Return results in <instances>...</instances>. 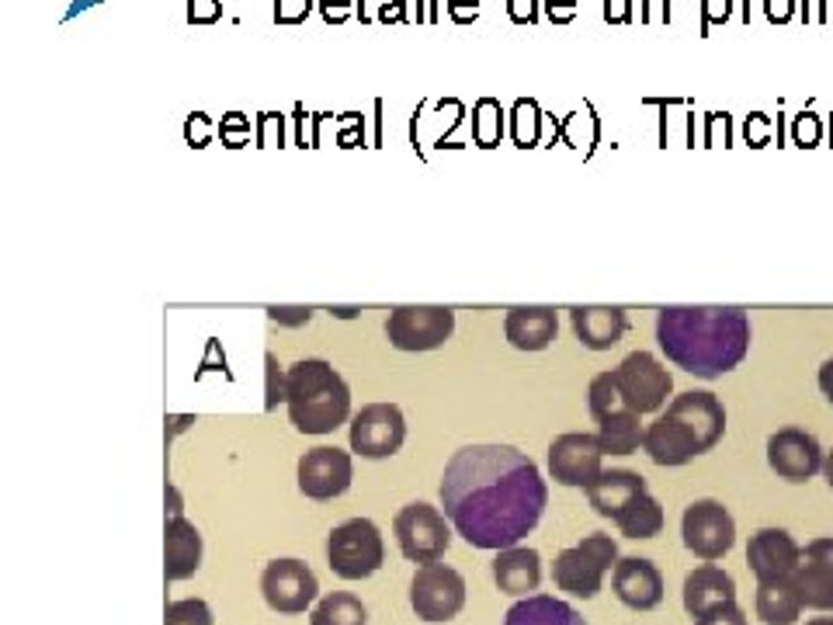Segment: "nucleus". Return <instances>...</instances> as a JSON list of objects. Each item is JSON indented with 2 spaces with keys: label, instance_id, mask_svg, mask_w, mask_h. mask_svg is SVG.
<instances>
[{
  "label": "nucleus",
  "instance_id": "7ed1b4c3",
  "mask_svg": "<svg viewBox=\"0 0 833 625\" xmlns=\"http://www.w3.org/2000/svg\"><path fill=\"white\" fill-rule=\"evenodd\" d=\"M285 407L303 435H330L351 417V389L324 358H303L285 368Z\"/></svg>",
  "mask_w": 833,
  "mask_h": 625
},
{
  "label": "nucleus",
  "instance_id": "e433bc0d",
  "mask_svg": "<svg viewBox=\"0 0 833 625\" xmlns=\"http://www.w3.org/2000/svg\"><path fill=\"white\" fill-rule=\"evenodd\" d=\"M535 129H538V111H535V105L528 101H522L518 105V139H522V143H532V139H535Z\"/></svg>",
  "mask_w": 833,
  "mask_h": 625
},
{
  "label": "nucleus",
  "instance_id": "a211bd4d",
  "mask_svg": "<svg viewBox=\"0 0 833 625\" xmlns=\"http://www.w3.org/2000/svg\"><path fill=\"white\" fill-rule=\"evenodd\" d=\"M802 559V546L785 532V528H761L751 535L746 546V563L757 581H774V577H795Z\"/></svg>",
  "mask_w": 833,
  "mask_h": 625
},
{
  "label": "nucleus",
  "instance_id": "72a5a7b5",
  "mask_svg": "<svg viewBox=\"0 0 833 625\" xmlns=\"http://www.w3.org/2000/svg\"><path fill=\"white\" fill-rule=\"evenodd\" d=\"M476 136H479V143H497L500 139V105L497 101L476 105Z\"/></svg>",
  "mask_w": 833,
  "mask_h": 625
},
{
  "label": "nucleus",
  "instance_id": "8fccbe9b",
  "mask_svg": "<svg viewBox=\"0 0 833 625\" xmlns=\"http://www.w3.org/2000/svg\"><path fill=\"white\" fill-rule=\"evenodd\" d=\"M188 136L195 139V143H202V139L209 136V126H206V116H195L191 126H188Z\"/></svg>",
  "mask_w": 833,
  "mask_h": 625
},
{
  "label": "nucleus",
  "instance_id": "cd10ccee",
  "mask_svg": "<svg viewBox=\"0 0 833 625\" xmlns=\"http://www.w3.org/2000/svg\"><path fill=\"white\" fill-rule=\"evenodd\" d=\"M504 625H587V618L553 594H532L507 608Z\"/></svg>",
  "mask_w": 833,
  "mask_h": 625
},
{
  "label": "nucleus",
  "instance_id": "f704fd0d",
  "mask_svg": "<svg viewBox=\"0 0 833 625\" xmlns=\"http://www.w3.org/2000/svg\"><path fill=\"white\" fill-rule=\"evenodd\" d=\"M695 625H746V612L736 602H726L720 608H708L695 618Z\"/></svg>",
  "mask_w": 833,
  "mask_h": 625
},
{
  "label": "nucleus",
  "instance_id": "dca6fc26",
  "mask_svg": "<svg viewBox=\"0 0 833 625\" xmlns=\"http://www.w3.org/2000/svg\"><path fill=\"white\" fill-rule=\"evenodd\" d=\"M643 452L656 466H687L695 456H705L698 435L677 414H660L643 438Z\"/></svg>",
  "mask_w": 833,
  "mask_h": 625
},
{
  "label": "nucleus",
  "instance_id": "aec40b11",
  "mask_svg": "<svg viewBox=\"0 0 833 625\" xmlns=\"http://www.w3.org/2000/svg\"><path fill=\"white\" fill-rule=\"evenodd\" d=\"M667 410L677 414L687 428L698 435L705 452H712L715 445H720V438L726 435V407H723L720 396L708 393V389H687V393L671 396Z\"/></svg>",
  "mask_w": 833,
  "mask_h": 625
},
{
  "label": "nucleus",
  "instance_id": "20e7f679",
  "mask_svg": "<svg viewBox=\"0 0 833 625\" xmlns=\"http://www.w3.org/2000/svg\"><path fill=\"white\" fill-rule=\"evenodd\" d=\"M618 563V543L605 532H591L587 538H581L577 546H569L556 556L553 563V581L559 591L573 594V598H597L601 584H605V574L615 571Z\"/></svg>",
  "mask_w": 833,
  "mask_h": 625
},
{
  "label": "nucleus",
  "instance_id": "c03bdc74",
  "mask_svg": "<svg viewBox=\"0 0 833 625\" xmlns=\"http://www.w3.org/2000/svg\"><path fill=\"white\" fill-rule=\"evenodd\" d=\"M549 18L553 21H569L573 18V0H549Z\"/></svg>",
  "mask_w": 833,
  "mask_h": 625
},
{
  "label": "nucleus",
  "instance_id": "393cba45",
  "mask_svg": "<svg viewBox=\"0 0 833 625\" xmlns=\"http://www.w3.org/2000/svg\"><path fill=\"white\" fill-rule=\"evenodd\" d=\"M202 566V532L185 515H167V581H188Z\"/></svg>",
  "mask_w": 833,
  "mask_h": 625
},
{
  "label": "nucleus",
  "instance_id": "4c0bfd02",
  "mask_svg": "<svg viewBox=\"0 0 833 625\" xmlns=\"http://www.w3.org/2000/svg\"><path fill=\"white\" fill-rule=\"evenodd\" d=\"M309 11V0H278V18L281 21H299Z\"/></svg>",
  "mask_w": 833,
  "mask_h": 625
},
{
  "label": "nucleus",
  "instance_id": "864d4df0",
  "mask_svg": "<svg viewBox=\"0 0 833 625\" xmlns=\"http://www.w3.org/2000/svg\"><path fill=\"white\" fill-rule=\"evenodd\" d=\"M664 4H667V0H649V18H660V14H664Z\"/></svg>",
  "mask_w": 833,
  "mask_h": 625
},
{
  "label": "nucleus",
  "instance_id": "ddd939ff",
  "mask_svg": "<svg viewBox=\"0 0 833 625\" xmlns=\"http://www.w3.org/2000/svg\"><path fill=\"white\" fill-rule=\"evenodd\" d=\"M601 459H605V448H601L597 435H587V431L559 435L549 445V473L556 483H563V487H584L587 490L591 483L605 473Z\"/></svg>",
  "mask_w": 833,
  "mask_h": 625
},
{
  "label": "nucleus",
  "instance_id": "473e14b6",
  "mask_svg": "<svg viewBox=\"0 0 833 625\" xmlns=\"http://www.w3.org/2000/svg\"><path fill=\"white\" fill-rule=\"evenodd\" d=\"M163 625H216L212 608L202 598H181L167 605V622Z\"/></svg>",
  "mask_w": 833,
  "mask_h": 625
},
{
  "label": "nucleus",
  "instance_id": "412c9836",
  "mask_svg": "<svg viewBox=\"0 0 833 625\" xmlns=\"http://www.w3.org/2000/svg\"><path fill=\"white\" fill-rule=\"evenodd\" d=\"M559 320L553 306H514L504 317V334L518 351H545L556 340Z\"/></svg>",
  "mask_w": 833,
  "mask_h": 625
},
{
  "label": "nucleus",
  "instance_id": "3c124183",
  "mask_svg": "<svg viewBox=\"0 0 833 625\" xmlns=\"http://www.w3.org/2000/svg\"><path fill=\"white\" fill-rule=\"evenodd\" d=\"M746 136H754V139H764V136H767V126H764L761 116H754V122H746Z\"/></svg>",
  "mask_w": 833,
  "mask_h": 625
},
{
  "label": "nucleus",
  "instance_id": "5fc2aeb1",
  "mask_svg": "<svg viewBox=\"0 0 833 625\" xmlns=\"http://www.w3.org/2000/svg\"><path fill=\"white\" fill-rule=\"evenodd\" d=\"M806 625H833V615H823V618H810Z\"/></svg>",
  "mask_w": 833,
  "mask_h": 625
},
{
  "label": "nucleus",
  "instance_id": "49530a36",
  "mask_svg": "<svg viewBox=\"0 0 833 625\" xmlns=\"http://www.w3.org/2000/svg\"><path fill=\"white\" fill-rule=\"evenodd\" d=\"M452 14H455L458 21L476 18V0H452Z\"/></svg>",
  "mask_w": 833,
  "mask_h": 625
},
{
  "label": "nucleus",
  "instance_id": "4468645a",
  "mask_svg": "<svg viewBox=\"0 0 833 625\" xmlns=\"http://www.w3.org/2000/svg\"><path fill=\"white\" fill-rule=\"evenodd\" d=\"M826 452L823 445L802 428H782L767 438V466L789 483H806L823 473Z\"/></svg>",
  "mask_w": 833,
  "mask_h": 625
},
{
  "label": "nucleus",
  "instance_id": "de8ad7c7",
  "mask_svg": "<svg viewBox=\"0 0 833 625\" xmlns=\"http://www.w3.org/2000/svg\"><path fill=\"white\" fill-rule=\"evenodd\" d=\"M767 14L779 18V21H785V18L792 14V0H767Z\"/></svg>",
  "mask_w": 833,
  "mask_h": 625
},
{
  "label": "nucleus",
  "instance_id": "a878e982",
  "mask_svg": "<svg viewBox=\"0 0 833 625\" xmlns=\"http://www.w3.org/2000/svg\"><path fill=\"white\" fill-rule=\"evenodd\" d=\"M643 490H646V479L639 473H632V469H605L587 487V500H591V507L597 510L601 518H612L615 522L618 510L632 497H639Z\"/></svg>",
  "mask_w": 833,
  "mask_h": 625
},
{
  "label": "nucleus",
  "instance_id": "c9c22d12",
  "mask_svg": "<svg viewBox=\"0 0 833 625\" xmlns=\"http://www.w3.org/2000/svg\"><path fill=\"white\" fill-rule=\"evenodd\" d=\"M265 365H268V400H265V407L275 410L285 400V373H278V361H275L271 351L265 355Z\"/></svg>",
  "mask_w": 833,
  "mask_h": 625
},
{
  "label": "nucleus",
  "instance_id": "bb28decb",
  "mask_svg": "<svg viewBox=\"0 0 833 625\" xmlns=\"http://www.w3.org/2000/svg\"><path fill=\"white\" fill-rule=\"evenodd\" d=\"M802 608L806 602L795 577L757 581V618H764V625H795Z\"/></svg>",
  "mask_w": 833,
  "mask_h": 625
},
{
  "label": "nucleus",
  "instance_id": "9b49d317",
  "mask_svg": "<svg viewBox=\"0 0 833 625\" xmlns=\"http://www.w3.org/2000/svg\"><path fill=\"white\" fill-rule=\"evenodd\" d=\"M407 442V417L396 404H368L351 420V452L361 459H389Z\"/></svg>",
  "mask_w": 833,
  "mask_h": 625
},
{
  "label": "nucleus",
  "instance_id": "4be33fe9",
  "mask_svg": "<svg viewBox=\"0 0 833 625\" xmlns=\"http://www.w3.org/2000/svg\"><path fill=\"white\" fill-rule=\"evenodd\" d=\"M569 320L581 337V345L591 351L615 348L622 334L628 330V317L618 306H577V309H569Z\"/></svg>",
  "mask_w": 833,
  "mask_h": 625
},
{
  "label": "nucleus",
  "instance_id": "9d476101",
  "mask_svg": "<svg viewBox=\"0 0 833 625\" xmlns=\"http://www.w3.org/2000/svg\"><path fill=\"white\" fill-rule=\"evenodd\" d=\"M681 535H684V546L692 549L698 559L715 563V559H723L733 549L736 522L720 500L705 497V500L687 504L684 518H681Z\"/></svg>",
  "mask_w": 833,
  "mask_h": 625
},
{
  "label": "nucleus",
  "instance_id": "f8f14e48",
  "mask_svg": "<svg viewBox=\"0 0 833 625\" xmlns=\"http://www.w3.org/2000/svg\"><path fill=\"white\" fill-rule=\"evenodd\" d=\"M261 594L271 612L278 615H303L313 608L316 594H320V581L309 571L303 559H271L261 574Z\"/></svg>",
  "mask_w": 833,
  "mask_h": 625
},
{
  "label": "nucleus",
  "instance_id": "0eeeda50",
  "mask_svg": "<svg viewBox=\"0 0 833 625\" xmlns=\"http://www.w3.org/2000/svg\"><path fill=\"white\" fill-rule=\"evenodd\" d=\"M615 373V383L625 396V404L636 414H656L664 410L667 396L674 393V376L667 373V365L649 351H632L622 358Z\"/></svg>",
  "mask_w": 833,
  "mask_h": 625
},
{
  "label": "nucleus",
  "instance_id": "423d86ee",
  "mask_svg": "<svg viewBox=\"0 0 833 625\" xmlns=\"http://www.w3.org/2000/svg\"><path fill=\"white\" fill-rule=\"evenodd\" d=\"M452 522L445 518V510L430 507L424 500L417 504H407L399 507V515L393 522V532H396V543H399V553H404L410 563H442V556L448 553L452 546Z\"/></svg>",
  "mask_w": 833,
  "mask_h": 625
},
{
  "label": "nucleus",
  "instance_id": "a18cd8bd",
  "mask_svg": "<svg viewBox=\"0 0 833 625\" xmlns=\"http://www.w3.org/2000/svg\"><path fill=\"white\" fill-rule=\"evenodd\" d=\"M820 389H823L826 400L833 404V358L823 361V368H820Z\"/></svg>",
  "mask_w": 833,
  "mask_h": 625
},
{
  "label": "nucleus",
  "instance_id": "c756f323",
  "mask_svg": "<svg viewBox=\"0 0 833 625\" xmlns=\"http://www.w3.org/2000/svg\"><path fill=\"white\" fill-rule=\"evenodd\" d=\"M618 532L625 538H653L664 532V504H660L649 490H643L639 497H632L615 518Z\"/></svg>",
  "mask_w": 833,
  "mask_h": 625
},
{
  "label": "nucleus",
  "instance_id": "58836bf2",
  "mask_svg": "<svg viewBox=\"0 0 833 625\" xmlns=\"http://www.w3.org/2000/svg\"><path fill=\"white\" fill-rule=\"evenodd\" d=\"M795 136H799V143H816V136H820V122H816L813 116H802V119L795 122Z\"/></svg>",
  "mask_w": 833,
  "mask_h": 625
},
{
  "label": "nucleus",
  "instance_id": "f257e3e1",
  "mask_svg": "<svg viewBox=\"0 0 833 625\" xmlns=\"http://www.w3.org/2000/svg\"><path fill=\"white\" fill-rule=\"evenodd\" d=\"M442 507L473 549H510L542 522L549 487L514 445L458 448L442 476Z\"/></svg>",
  "mask_w": 833,
  "mask_h": 625
},
{
  "label": "nucleus",
  "instance_id": "603ef678",
  "mask_svg": "<svg viewBox=\"0 0 833 625\" xmlns=\"http://www.w3.org/2000/svg\"><path fill=\"white\" fill-rule=\"evenodd\" d=\"M823 476H826V483H830V490H833V452H826V463H823Z\"/></svg>",
  "mask_w": 833,
  "mask_h": 625
},
{
  "label": "nucleus",
  "instance_id": "79ce46f5",
  "mask_svg": "<svg viewBox=\"0 0 833 625\" xmlns=\"http://www.w3.org/2000/svg\"><path fill=\"white\" fill-rule=\"evenodd\" d=\"M271 320H281V324H303V320H309V309H271Z\"/></svg>",
  "mask_w": 833,
  "mask_h": 625
},
{
  "label": "nucleus",
  "instance_id": "37998d69",
  "mask_svg": "<svg viewBox=\"0 0 833 625\" xmlns=\"http://www.w3.org/2000/svg\"><path fill=\"white\" fill-rule=\"evenodd\" d=\"M726 14H730V0H705L708 21H726Z\"/></svg>",
  "mask_w": 833,
  "mask_h": 625
},
{
  "label": "nucleus",
  "instance_id": "1a4fd4ad",
  "mask_svg": "<svg viewBox=\"0 0 833 625\" xmlns=\"http://www.w3.org/2000/svg\"><path fill=\"white\" fill-rule=\"evenodd\" d=\"M410 608L424 622H448L466 608V577L448 563H427L410 581Z\"/></svg>",
  "mask_w": 833,
  "mask_h": 625
},
{
  "label": "nucleus",
  "instance_id": "f3484780",
  "mask_svg": "<svg viewBox=\"0 0 833 625\" xmlns=\"http://www.w3.org/2000/svg\"><path fill=\"white\" fill-rule=\"evenodd\" d=\"M612 587H615V598L632 612H649L664 602V574L656 571L653 559H643V556L618 559L612 571Z\"/></svg>",
  "mask_w": 833,
  "mask_h": 625
},
{
  "label": "nucleus",
  "instance_id": "09e8293b",
  "mask_svg": "<svg viewBox=\"0 0 833 625\" xmlns=\"http://www.w3.org/2000/svg\"><path fill=\"white\" fill-rule=\"evenodd\" d=\"M324 11L330 21H340L344 14H348V0H324Z\"/></svg>",
  "mask_w": 833,
  "mask_h": 625
},
{
  "label": "nucleus",
  "instance_id": "2eb2a0df",
  "mask_svg": "<svg viewBox=\"0 0 833 625\" xmlns=\"http://www.w3.org/2000/svg\"><path fill=\"white\" fill-rule=\"evenodd\" d=\"M351 479H355L351 456L340 448L320 445V448H309L299 459V490L309 500H334L340 494H348Z\"/></svg>",
  "mask_w": 833,
  "mask_h": 625
},
{
  "label": "nucleus",
  "instance_id": "6ab92c4d",
  "mask_svg": "<svg viewBox=\"0 0 833 625\" xmlns=\"http://www.w3.org/2000/svg\"><path fill=\"white\" fill-rule=\"evenodd\" d=\"M795 581L802 587V602H806V608L833 612V535L806 543Z\"/></svg>",
  "mask_w": 833,
  "mask_h": 625
},
{
  "label": "nucleus",
  "instance_id": "5701e85b",
  "mask_svg": "<svg viewBox=\"0 0 833 625\" xmlns=\"http://www.w3.org/2000/svg\"><path fill=\"white\" fill-rule=\"evenodd\" d=\"M684 612L698 618L708 608H720L726 602H736V581L723 571V566L705 563L698 571H692L684 577Z\"/></svg>",
  "mask_w": 833,
  "mask_h": 625
},
{
  "label": "nucleus",
  "instance_id": "f03ea898",
  "mask_svg": "<svg viewBox=\"0 0 833 625\" xmlns=\"http://www.w3.org/2000/svg\"><path fill=\"white\" fill-rule=\"evenodd\" d=\"M656 345L684 373L720 379L751 351V317L740 306H664Z\"/></svg>",
  "mask_w": 833,
  "mask_h": 625
},
{
  "label": "nucleus",
  "instance_id": "6e6552de",
  "mask_svg": "<svg viewBox=\"0 0 833 625\" xmlns=\"http://www.w3.org/2000/svg\"><path fill=\"white\" fill-rule=\"evenodd\" d=\"M455 330L448 306H396L386 320V337L396 351H435Z\"/></svg>",
  "mask_w": 833,
  "mask_h": 625
},
{
  "label": "nucleus",
  "instance_id": "2f4dec72",
  "mask_svg": "<svg viewBox=\"0 0 833 625\" xmlns=\"http://www.w3.org/2000/svg\"><path fill=\"white\" fill-rule=\"evenodd\" d=\"M587 407H591V417L594 420H605L608 414H618V410H632L625 404V396L615 383V373H601L591 379V389H587Z\"/></svg>",
  "mask_w": 833,
  "mask_h": 625
},
{
  "label": "nucleus",
  "instance_id": "39448f33",
  "mask_svg": "<svg viewBox=\"0 0 833 625\" xmlns=\"http://www.w3.org/2000/svg\"><path fill=\"white\" fill-rule=\"evenodd\" d=\"M386 563V543L376 522L348 518L327 535V566L340 581H365Z\"/></svg>",
  "mask_w": 833,
  "mask_h": 625
},
{
  "label": "nucleus",
  "instance_id": "ea45409f",
  "mask_svg": "<svg viewBox=\"0 0 833 625\" xmlns=\"http://www.w3.org/2000/svg\"><path fill=\"white\" fill-rule=\"evenodd\" d=\"M219 11L212 0H191V21H212Z\"/></svg>",
  "mask_w": 833,
  "mask_h": 625
},
{
  "label": "nucleus",
  "instance_id": "c85d7f7f",
  "mask_svg": "<svg viewBox=\"0 0 833 625\" xmlns=\"http://www.w3.org/2000/svg\"><path fill=\"white\" fill-rule=\"evenodd\" d=\"M646 428H643V414L636 410H618L608 414L605 420H597V442L605 448V456H632V452L643 448Z\"/></svg>",
  "mask_w": 833,
  "mask_h": 625
},
{
  "label": "nucleus",
  "instance_id": "7c9ffc66",
  "mask_svg": "<svg viewBox=\"0 0 833 625\" xmlns=\"http://www.w3.org/2000/svg\"><path fill=\"white\" fill-rule=\"evenodd\" d=\"M309 625H368V608L351 591H334L313 605Z\"/></svg>",
  "mask_w": 833,
  "mask_h": 625
},
{
  "label": "nucleus",
  "instance_id": "b1692460",
  "mask_svg": "<svg viewBox=\"0 0 833 625\" xmlns=\"http://www.w3.org/2000/svg\"><path fill=\"white\" fill-rule=\"evenodd\" d=\"M494 581L510 598H532L542 584V556L525 546H510L494 556Z\"/></svg>",
  "mask_w": 833,
  "mask_h": 625
},
{
  "label": "nucleus",
  "instance_id": "a19ab883",
  "mask_svg": "<svg viewBox=\"0 0 833 625\" xmlns=\"http://www.w3.org/2000/svg\"><path fill=\"white\" fill-rule=\"evenodd\" d=\"M510 18L514 21H532L535 18V0H510Z\"/></svg>",
  "mask_w": 833,
  "mask_h": 625
}]
</instances>
